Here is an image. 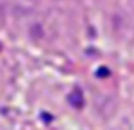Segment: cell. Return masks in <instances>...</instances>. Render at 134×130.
<instances>
[{
  "label": "cell",
  "mask_w": 134,
  "mask_h": 130,
  "mask_svg": "<svg viewBox=\"0 0 134 130\" xmlns=\"http://www.w3.org/2000/svg\"><path fill=\"white\" fill-rule=\"evenodd\" d=\"M68 99H70V104H72V106H77V108H81V106H83V93H81V90H79V88H75V90L70 93V97H68Z\"/></svg>",
  "instance_id": "obj_1"
},
{
  "label": "cell",
  "mask_w": 134,
  "mask_h": 130,
  "mask_svg": "<svg viewBox=\"0 0 134 130\" xmlns=\"http://www.w3.org/2000/svg\"><path fill=\"white\" fill-rule=\"evenodd\" d=\"M97 75H99V77H107V75H108V70H107V68H99Z\"/></svg>",
  "instance_id": "obj_2"
}]
</instances>
